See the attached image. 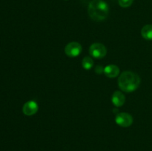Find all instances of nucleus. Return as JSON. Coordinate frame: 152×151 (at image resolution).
I'll use <instances>...</instances> for the list:
<instances>
[{"mask_svg": "<svg viewBox=\"0 0 152 151\" xmlns=\"http://www.w3.org/2000/svg\"><path fill=\"white\" fill-rule=\"evenodd\" d=\"M38 110V104L35 101H29V102H27L23 105L22 112H23V113L25 115L30 116V115H33L37 113Z\"/></svg>", "mask_w": 152, "mask_h": 151, "instance_id": "423d86ee", "label": "nucleus"}, {"mask_svg": "<svg viewBox=\"0 0 152 151\" xmlns=\"http://www.w3.org/2000/svg\"><path fill=\"white\" fill-rule=\"evenodd\" d=\"M66 1H67V0H66Z\"/></svg>", "mask_w": 152, "mask_h": 151, "instance_id": "f8f14e48", "label": "nucleus"}, {"mask_svg": "<svg viewBox=\"0 0 152 151\" xmlns=\"http://www.w3.org/2000/svg\"><path fill=\"white\" fill-rule=\"evenodd\" d=\"M115 121L120 127H130L133 123V118L127 113H120L116 115Z\"/></svg>", "mask_w": 152, "mask_h": 151, "instance_id": "39448f33", "label": "nucleus"}, {"mask_svg": "<svg viewBox=\"0 0 152 151\" xmlns=\"http://www.w3.org/2000/svg\"><path fill=\"white\" fill-rule=\"evenodd\" d=\"M109 12L108 4L103 0H92L88 4V13L89 16L96 22L105 20Z\"/></svg>", "mask_w": 152, "mask_h": 151, "instance_id": "f03ea898", "label": "nucleus"}, {"mask_svg": "<svg viewBox=\"0 0 152 151\" xmlns=\"http://www.w3.org/2000/svg\"><path fill=\"white\" fill-rule=\"evenodd\" d=\"M118 2L122 7H129L134 2V0H118Z\"/></svg>", "mask_w": 152, "mask_h": 151, "instance_id": "9b49d317", "label": "nucleus"}, {"mask_svg": "<svg viewBox=\"0 0 152 151\" xmlns=\"http://www.w3.org/2000/svg\"><path fill=\"white\" fill-rule=\"evenodd\" d=\"M83 47L80 43L77 41H72L70 42L65 46V53L68 57L75 58L78 56L81 53Z\"/></svg>", "mask_w": 152, "mask_h": 151, "instance_id": "20e7f679", "label": "nucleus"}, {"mask_svg": "<svg viewBox=\"0 0 152 151\" xmlns=\"http://www.w3.org/2000/svg\"><path fill=\"white\" fill-rule=\"evenodd\" d=\"M82 65H83V68H84L86 70H89L91 69L94 66V61L93 59L91 57L88 56H86L84 59H83V62H82Z\"/></svg>", "mask_w": 152, "mask_h": 151, "instance_id": "9d476101", "label": "nucleus"}, {"mask_svg": "<svg viewBox=\"0 0 152 151\" xmlns=\"http://www.w3.org/2000/svg\"><path fill=\"white\" fill-rule=\"evenodd\" d=\"M104 73L108 78H115L120 73V68L115 65H109L104 68Z\"/></svg>", "mask_w": 152, "mask_h": 151, "instance_id": "6e6552de", "label": "nucleus"}, {"mask_svg": "<svg viewBox=\"0 0 152 151\" xmlns=\"http://www.w3.org/2000/svg\"><path fill=\"white\" fill-rule=\"evenodd\" d=\"M141 35L145 39L152 40V25H146L141 30Z\"/></svg>", "mask_w": 152, "mask_h": 151, "instance_id": "1a4fd4ad", "label": "nucleus"}, {"mask_svg": "<svg viewBox=\"0 0 152 151\" xmlns=\"http://www.w3.org/2000/svg\"><path fill=\"white\" fill-rule=\"evenodd\" d=\"M140 78L132 71H125L122 73L118 78V85L120 90L125 93H132L139 87Z\"/></svg>", "mask_w": 152, "mask_h": 151, "instance_id": "f257e3e1", "label": "nucleus"}, {"mask_svg": "<svg viewBox=\"0 0 152 151\" xmlns=\"http://www.w3.org/2000/svg\"><path fill=\"white\" fill-rule=\"evenodd\" d=\"M89 53L92 57L95 59H102L107 54V49L104 44L101 43H94L90 46Z\"/></svg>", "mask_w": 152, "mask_h": 151, "instance_id": "7ed1b4c3", "label": "nucleus"}, {"mask_svg": "<svg viewBox=\"0 0 152 151\" xmlns=\"http://www.w3.org/2000/svg\"><path fill=\"white\" fill-rule=\"evenodd\" d=\"M111 102L116 107H122L126 102V96L122 92L115 91L112 95Z\"/></svg>", "mask_w": 152, "mask_h": 151, "instance_id": "0eeeda50", "label": "nucleus"}]
</instances>
